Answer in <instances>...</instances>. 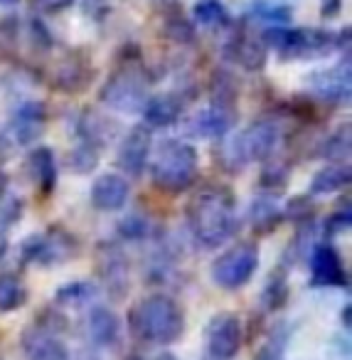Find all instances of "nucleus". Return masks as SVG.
<instances>
[{"label": "nucleus", "mask_w": 352, "mask_h": 360, "mask_svg": "<svg viewBox=\"0 0 352 360\" xmlns=\"http://www.w3.org/2000/svg\"><path fill=\"white\" fill-rule=\"evenodd\" d=\"M185 220H188L190 235L200 247L204 250L222 247L239 230L234 193L224 186L202 188L185 207Z\"/></svg>", "instance_id": "f257e3e1"}, {"label": "nucleus", "mask_w": 352, "mask_h": 360, "mask_svg": "<svg viewBox=\"0 0 352 360\" xmlns=\"http://www.w3.org/2000/svg\"><path fill=\"white\" fill-rule=\"evenodd\" d=\"M261 40L266 47H273L281 60H322L335 50L350 47V27L332 32L320 27L273 25L261 32Z\"/></svg>", "instance_id": "f03ea898"}, {"label": "nucleus", "mask_w": 352, "mask_h": 360, "mask_svg": "<svg viewBox=\"0 0 352 360\" xmlns=\"http://www.w3.org/2000/svg\"><path fill=\"white\" fill-rule=\"evenodd\" d=\"M129 326L136 338L155 345L178 343L185 333V314L175 299L165 294H153L141 299L131 309Z\"/></svg>", "instance_id": "7ed1b4c3"}, {"label": "nucleus", "mask_w": 352, "mask_h": 360, "mask_svg": "<svg viewBox=\"0 0 352 360\" xmlns=\"http://www.w3.org/2000/svg\"><path fill=\"white\" fill-rule=\"evenodd\" d=\"M200 173V155L197 148L188 141L168 139L158 146L155 158L150 163V178L153 186L170 195L185 193Z\"/></svg>", "instance_id": "20e7f679"}, {"label": "nucleus", "mask_w": 352, "mask_h": 360, "mask_svg": "<svg viewBox=\"0 0 352 360\" xmlns=\"http://www.w3.org/2000/svg\"><path fill=\"white\" fill-rule=\"evenodd\" d=\"M281 139V129L273 119H256L242 134L227 139L222 146V163L229 170H239L249 163H266Z\"/></svg>", "instance_id": "39448f33"}, {"label": "nucleus", "mask_w": 352, "mask_h": 360, "mask_svg": "<svg viewBox=\"0 0 352 360\" xmlns=\"http://www.w3.org/2000/svg\"><path fill=\"white\" fill-rule=\"evenodd\" d=\"M148 84L150 82L143 67L136 62H126L104 82V86L99 89V99L104 106L121 114H141L148 101Z\"/></svg>", "instance_id": "423d86ee"}, {"label": "nucleus", "mask_w": 352, "mask_h": 360, "mask_svg": "<svg viewBox=\"0 0 352 360\" xmlns=\"http://www.w3.org/2000/svg\"><path fill=\"white\" fill-rule=\"evenodd\" d=\"M259 269V245L256 242H237L212 262V281L224 291H237L252 281Z\"/></svg>", "instance_id": "0eeeda50"}, {"label": "nucleus", "mask_w": 352, "mask_h": 360, "mask_svg": "<svg viewBox=\"0 0 352 360\" xmlns=\"http://www.w3.org/2000/svg\"><path fill=\"white\" fill-rule=\"evenodd\" d=\"M77 252H79V242L72 232L62 230V227H50L47 232H37V235L22 240L20 259L25 264L55 266L77 257Z\"/></svg>", "instance_id": "6e6552de"}, {"label": "nucleus", "mask_w": 352, "mask_h": 360, "mask_svg": "<svg viewBox=\"0 0 352 360\" xmlns=\"http://www.w3.org/2000/svg\"><path fill=\"white\" fill-rule=\"evenodd\" d=\"M96 274L104 284L106 294L121 301L131 291V264L119 242H99L96 245Z\"/></svg>", "instance_id": "1a4fd4ad"}, {"label": "nucleus", "mask_w": 352, "mask_h": 360, "mask_svg": "<svg viewBox=\"0 0 352 360\" xmlns=\"http://www.w3.org/2000/svg\"><path fill=\"white\" fill-rule=\"evenodd\" d=\"M204 338H207V353L212 360L237 358L244 343L242 321L234 311H222V314L212 316L207 330H204Z\"/></svg>", "instance_id": "9d476101"}, {"label": "nucleus", "mask_w": 352, "mask_h": 360, "mask_svg": "<svg viewBox=\"0 0 352 360\" xmlns=\"http://www.w3.org/2000/svg\"><path fill=\"white\" fill-rule=\"evenodd\" d=\"M47 126V106L40 99H25L15 106L11 121L3 129V134L15 143V148L30 146L45 134Z\"/></svg>", "instance_id": "9b49d317"}, {"label": "nucleus", "mask_w": 352, "mask_h": 360, "mask_svg": "<svg viewBox=\"0 0 352 360\" xmlns=\"http://www.w3.org/2000/svg\"><path fill=\"white\" fill-rule=\"evenodd\" d=\"M308 89L322 104H347L352 96V72L350 60L327 70H318L308 77Z\"/></svg>", "instance_id": "f8f14e48"}, {"label": "nucleus", "mask_w": 352, "mask_h": 360, "mask_svg": "<svg viewBox=\"0 0 352 360\" xmlns=\"http://www.w3.org/2000/svg\"><path fill=\"white\" fill-rule=\"evenodd\" d=\"M308 264H311V284L313 286H347V269L342 264L340 255L335 247L327 242H320L311 250L308 255Z\"/></svg>", "instance_id": "ddd939ff"}, {"label": "nucleus", "mask_w": 352, "mask_h": 360, "mask_svg": "<svg viewBox=\"0 0 352 360\" xmlns=\"http://www.w3.org/2000/svg\"><path fill=\"white\" fill-rule=\"evenodd\" d=\"M20 348L27 360H72L70 348L62 343V338L40 323L22 330Z\"/></svg>", "instance_id": "4468645a"}, {"label": "nucleus", "mask_w": 352, "mask_h": 360, "mask_svg": "<svg viewBox=\"0 0 352 360\" xmlns=\"http://www.w3.org/2000/svg\"><path fill=\"white\" fill-rule=\"evenodd\" d=\"M150 131L145 126H133L129 134L124 136L119 146V153H116V163L124 170L126 175H141L148 165L150 158Z\"/></svg>", "instance_id": "2eb2a0df"}, {"label": "nucleus", "mask_w": 352, "mask_h": 360, "mask_svg": "<svg viewBox=\"0 0 352 360\" xmlns=\"http://www.w3.org/2000/svg\"><path fill=\"white\" fill-rule=\"evenodd\" d=\"M268 47L263 45L261 37L254 35L249 27H242L232 35V40L224 47V57L232 62H237L239 67H244L247 72H259L266 65Z\"/></svg>", "instance_id": "dca6fc26"}, {"label": "nucleus", "mask_w": 352, "mask_h": 360, "mask_svg": "<svg viewBox=\"0 0 352 360\" xmlns=\"http://www.w3.org/2000/svg\"><path fill=\"white\" fill-rule=\"evenodd\" d=\"M131 186L119 173H104L91 186V205L101 212H116L129 202Z\"/></svg>", "instance_id": "f3484780"}, {"label": "nucleus", "mask_w": 352, "mask_h": 360, "mask_svg": "<svg viewBox=\"0 0 352 360\" xmlns=\"http://www.w3.org/2000/svg\"><path fill=\"white\" fill-rule=\"evenodd\" d=\"M234 121H237L234 109L209 104L207 109L197 111L190 119V134L200 136V139H227V134L234 129Z\"/></svg>", "instance_id": "a211bd4d"}, {"label": "nucleus", "mask_w": 352, "mask_h": 360, "mask_svg": "<svg viewBox=\"0 0 352 360\" xmlns=\"http://www.w3.org/2000/svg\"><path fill=\"white\" fill-rule=\"evenodd\" d=\"M183 96L180 94H158L148 96L145 106L141 109L145 121V129H168V126L178 124L183 116Z\"/></svg>", "instance_id": "6ab92c4d"}, {"label": "nucleus", "mask_w": 352, "mask_h": 360, "mask_svg": "<svg viewBox=\"0 0 352 360\" xmlns=\"http://www.w3.org/2000/svg\"><path fill=\"white\" fill-rule=\"evenodd\" d=\"M89 340L99 348H119L121 343V321L109 306H94L86 319Z\"/></svg>", "instance_id": "aec40b11"}, {"label": "nucleus", "mask_w": 352, "mask_h": 360, "mask_svg": "<svg viewBox=\"0 0 352 360\" xmlns=\"http://www.w3.org/2000/svg\"><path fill=\"white\" fill-rule=\"evenodd\" d=\"M77 136H79V141L94 146V148H104L109 141H114L119 136V126L109 116L99 114L94 109H86L77 119Z\"/></svg>", "instance_id": "412c9836"}, {"label": "nucleus", "mask_w": 352, "mask_h": 360, "mask_svg": "<svg viewBox=\"0 0 352 360\" xmlns=\"http://www.w3.org/2000/svg\"><path fill=\"white\" fill-rule=\"evenodd\" d=\"M27 173L35 180V186L40 188L42 195H52L57 188V160L52 148L47 146H37L27 155Z\"/></svg>", "instance_id": "4be33fe9"}, {"label": "nucleus", "mask_w": 352, "mask_h": 360, "mask_svg": "<svg viewBox=\"0 0 352 360\" xmlns=\"http://www.w3.org/2000/svg\"><path fill=\"white\" fill-rule=\"evenodd\" d=\"M91 77H94V70L89 67V60H74L72 57V60L60 62L52 82L65 94H79L91 84Z\"/></svg>", "instance_id": "5701e85b"}, {"label": "nucleus", "mask_w": 352, "mask_h": 360, "mask_svg": "<svg viewBox=\"0 0 352 360\" xmlns=\"http://www.w3.org/2000/svg\"><path fill=\"white\" fill-rule=\"evenodd\" d=\"M281 220H283L281 202H278L273 195H256L252 202H249L247 222L252 225L254 232H259V235H266V232L276 230Z\"/></svg>", "instance_id": "b1692460"}, {"label": "nucleus", "mask_w": 352, "mask_h": 360, "mask_svg": "<svg viewBox=\"0 0 352 360\" xmlns=\"http://www.w3.org/2000/svg\"><path fill=\"white\" fill-rule=\"evenodd\" d=\"M350 163H330L320 168L311 180V198L332 195V193L342 191L350 186Z\"/></svg>", "instance_id": "393cba45"}, {"label": "nucleus", "mask_w": 352, "mask_h": 360, "mask_svg": "<svg viewBox=\"0 0 352 360\" xmlns=\"http://www.w3.org/2000/svg\"><path fill=\"white\" fill-rule=\"evenodd\" d=\"M99 289H96L94 281L89 279H77V281H70V284L60 286L55 294V301L60 306H67V309H84L89 306L91 301L96 299Z\"/></svg>", "instance_id": "a878e982"}, {"label": "nucleus", "mask_w": 352, "mask_h": 360, "mask_svg": "<svg viewBox=\"0 0 352 360\" xmlns=\"http://www.w3.org/2000/svg\"><path fill=\"white\" fill-rule=\"evenodd\" d=\"M193 18L207 30H227L232 25V18L222 0H197L193 8Z\"/></svg>", "instance_id": "bb28decb"}, {"label": "nucleus", "mask_w": 352, "mask_h": 360, "mask_svg": "<svg viewBox=\"0 0 352 360\" xmlns=\"http://www.w3.org/2000/svg\"><path fill=\"white\" fill-rule=\"evenodd\" d=\"M27 304V286L20 276L0 274V314H13Z\"/></svg>", "instance_id": "cd10ccee"}, {"label": "nucleus", "mask_w": 352, "mask_h": 360, "mask_svg": "<svg viewBox=\"0 0 352 360\" xmlns=\"http://www.w3.org/2000/svg\"><path fill=\"white\" fill-rule=\"evenodd\" d=\"M318 155L325 160H332V163H347L350 160V126H340L327 139H322Z\"/></svg>", "instance_id": "c85d7f7f"}, {"label": "nucleus", "mask_w": 352, "mask_h": 360, "mask_svg": "<svg viewBox=\"0 0 352 360\" xmlns=\"http://www.w3.org/2000/svg\"><path fill=\"white\" fill-rule=\"evenodd\" d=\"M209 94H212V104L234 109V101L239 96L237 77L227 70H217L212 75V82H209Z\"/></svg>", "instance_id": "c756f323"}, {"label": "nucleus", "mask_w": 352, "mask_h": 360, "mask_svg": "<svg viewBox=\"0 0 352 360\" xmlns=\"http://www.w3.org/2000/svg\"><path fill=\"white\" fill-rule=\"evenodd\" d=\"M96 165H99V148L84 143V141H79L67 153V168L74 175H89L91 170H96Z\"/></svg>", "instance_id": "7c9ffc66"}, {"label": "nucleus", "mask_w": 352, "mask_h": 360, "mask_svg": "<svg viewBox=\"0 0 352 360\" xmlns=\"http://www.w3.org/2000/svg\"><path fill=\"white\" fill-rule=\"evenodd\" d=\"M252 18L259 22H266L268 27L273 25H286L291 20V8L288 6H278V3H268V0H261L252 8Z\"/></svg>", "instance_id": "2f4dec72"}, {"label": "nucleus", "mask_w": 352, "mask_h": 360, "mask_svg": "<svg viewBox=\"0 0 352 360\" xmlns=\"http://www.w3.org/2000/svg\"><path fill=\"white\" fill-rule=\"evenodd\" d=\"M22 210H25V202L18 195L6 193V195L0 198V237H6L8 230H13L20 222Z\"/></svg>", "instance_id": "473e14b6"}, {"label": "nucleus", "mask_w": 352, "mask_h": 360, "mask_svg": "<svg viewBox=\"0 0 352 360\" xmlns=\"http://www.w3.org/2000/svg\"><path fill=\"white\" fill-rule=\"evenodd\" d=\"M288 301V284L283 274H271V279L263 286V309L266 311H278L283 309Z\"/></svg>", "instance_id": "72a5a7b5"}, {"label": "nucleus", "mask_w": 352, "mask_h": 360, "mask_svg": "<svg viewBox=\"0 0 352 360\" xmlns=\"http://www.w3.org/2000/svg\"><path fill=\"white\" fill-rule=\"evenodd\" d=\"M165 35L170 37L178 45H193L197 40V30H195V22H190L188 18H168L165 20Z\"/></svg>", "instance_id": "f704fd0d"}, {"label": "nucleus", "mask_w": 352, "mask_h": 360, "mask_svg": "<svg viewBox=\"0 0 352 360\" xmlns=\"http://www.w3.org/2000/svg\"><path fill=\"white\" fill-rule=\"evenodd\" d=\"M119 237L121 240H129V242H141V240H148L150 237V222L141 215H129L119 222Z\"/></svg>", "instance_id": "c9c22d12"}, {"label": "nucleus", "mask_w": 352, "mask_h": 360, "mask_svg": "<svg viewBox=\"0 0 352 360\" xmlns=\"http://www.w3.org/2000/svg\"><path fill=\"white\" fill-rule=\"evenodd\" d=\"M283 210V220H293V222H311L313 215H315V205H313V198H291Z\"/></svg>", "instance_id": "e433bc0d"}, {"label": "nucleus", "mask_w": 352, "mask_h": 360, "mask_svg": "<svg viewBox=\"0 0 352 360\" xmlns=\"http://www.w3.org/2000/svg\"><path fill=\"white\" fill-rule=\"evenodd\" d=\"M286 330L278 328L271 333V338L263 343V348L259 350L256 360H283V353H286Z\"/></svg>", "instance_id": "4c0bfd02"}, {"label": "nucleus", "mask_w": 352, "mask_h": 360, "mask_svg": "<svg viewBox=\"0 0 352 360\" xmlns=\"http://www.w3.org/2000/svg\"><path fill=\"white\" fill-rule=\"evenodd\" d=\"M27 32H30V42L35 50H50L55 45V37H52L50 27L40 20V18H30V25H27Z\"/></svg>", "instance_id": "58836bf2"}, {"label": "nucleus", "mask_w": 352, "mask_h": 360, "mask_svg": "<svg viewBox=\"0 0 352 360\" xmlns=\"http://www.w3.org/2000/svg\"><path fill=\"white\" fill-rule=\"evenodd\" d=\"M266 170L261 175V186L268 188V191H278L288 183V168L281 163H273V160H266Z\"/></svg>", "instance_id": "ea45409f"}, {"label": "nucleus", "mask_w": 352, "mask_h": 360, "mask_svg": "<svg viewBox=\"0 0 352 360\" xmlns=\"http://www.w3.org/2000/svg\"><path fill=\"white\" fill-rule=\"evenodd\" d=\"M350 217H352L350 205H345L342 210L332 212V215L325 220V225H322V235L330 240V237H335V235H340V232L350 230Z\"/></svg>", "instance_id": "a19ab883"}, {"label": "nucleus", "mask_w": 352, "mask_h": 360, "mask_svg": "<svg viewBox=\"0 0 352 360\" xmlns=\"http://www.w3.org/2000/svg\"><path fill=\"white\" fill-rule=\"evenodd\" d=\"M77 0H32L35 11L45 13V15H57V13L67 11V8L74 6Z\"/></svg>", "instance_id": "79ce46f5"}, {"label": "nucleus", "mask_w": 352, "mask_h": 360, "mask_svg": "<svg viewBox=\"0 0 352 360\" xmlns=\"http://www.w3.org/2000/svg\"><path fill=\"white\" fill-rule=\"evenodd\" d=\"M109 11V0H84V13L94 18V20H101Z\"/></svg>", "instance_id": "37998d69"}, {"label": "nucleus", "mask_w": 352, "mask_h": 360, "mask_svg": "<svg viewBox=\"0 0 352 360\" xmlns=\"http://www.w3.org/2000/svg\"><path fill=\"white\" fill-rule=\"evenodd\" d=\"M342 11V0H322L320 3V15L322 18H335Z\"/></svg>", "instance_id": "c03bdc74"}, {"label": "nucleus", "mask_w": 352, "mask_h": 360, "mask_svg": "<svg viewBox=\"0 0 352 360\" xmlns=\"http://www.w3.org/2000/svg\"><path fill=\"white\" fill-rule=\"evenodd\" d=\"M13 153H15V143H13V141L0 131V163H3L6 158H11Z\"/></svg>", "instance_id": "a18cd8bd"}, {"label": "nucleus", "mask_w": 352, "mask_h": 360, "mask_svg": "<svg viewBox=\"0 0 352 360\" xmlns=\"http://www.w3.org/2000/svg\"><path fill=\"white\" fill-rule=\"evenodd\" d=\"M6 193H8V175L0 170V198L6 195Z\"/></svg>", "instance_id": "49530a36"}, {"label": "nucleus", "mask_w": 352, "mask_h": 360, "mask_svg": "<svg viewBox=\"0 0 352 360\" xmlns=\"http://www.w3.org/2000/svg\"><path fill=\"white\" fill-rule=\"evenodd\" d=\"M350 314H352V309H350V304H347L345 311H342V323H345L347 328H350Z\"/></svg>", "instance_id": "de8ad7c7"}, {"label": "nucleus", "mask_w": 352, "mask_h": 360, "mask_svg": "<svg viewBox=\"0 0 352 360\" xmlns=\"http://www.w3.org/2000/svg\"><path fill=\"white\" fill-rule=\"evenodd\" d=\"M79 360H101L96 353H91V350H84V353L79 355Z\"/></svg>", "instance_id": "09e8293b"}, {"label": "nucleus", "mask_w": 352, "mask_h": 360, "mask_svg": "<svg viewBox=\"0 0 352 360\" xmlns=\"http://www.w3.org/2000/svg\"><path fill=\"white\" fill-rule=\"evenodd\" d=\"M18 3H20V0H0V6L3 8H13V6H18Z\"/></svg>", "instance_id": "8fccbe9b"}, {"label": "nucleus", "mask_w": 352, "mask_h": 360, "mask_svg": "<svg viewBox=\"0 0 352 360\" xmlns=\"http://www.w3.org/2000/svg\"><path fill=\"white\" fill-rule=\"evenodd\" d=\"M155 360H178V358H175L173 353H160V355H158V358H155Z\"/></svg>", "instance_id": "3c124183"}, {"label": "nucleus", "mask_w": 352, "mask_h": 360, "mask_svg": "<svg viewBox=\"0 0 352 360\" xmlns=\"http://www.w3.org/2000/svg\"><path fill=\"white\" fill-rule=\"evenodd\" d=\"M126 360H143V358H141V355H129Z\"/></svg>", "instance_id": "603ef678"}]
</instances>
